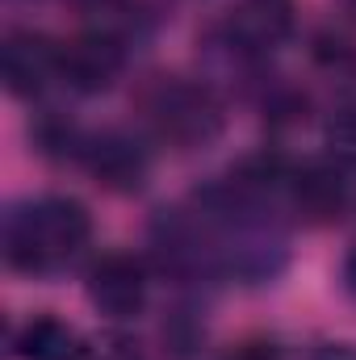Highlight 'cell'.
Masks as SVG:
<instances>
[{"mask_svg": "<svg viewBox=\"0 0 356 360\" xmlns=\"http://www.w3.org/2000/svg\"><path fill=\"white\" fill-rule=\"evenodd\" d=\"M293 4L289 0H243L231 17V30L243 46H272L289 34Z\"/></svg>", "mask_w": 356, "mask_h": 360, "instance_id": "cell-8", "label": "cell"}, {"mask_svg": "<svg viewBox=\"0 0 356 360\" xmlns=\"http://www.w3.org/2000/svg\"><path fill=\"white\" fill-rule=\"evenodd\" d=\"M80 160L105 188H139V180L147 172L143 151L126 134H101V139L80 143Z\"/></svg>", "mask_w": 356, "mask_h": 360, "instance_id": "cell-6", "label": "cell"}, {"mask_svg": "<svg viewBox=\"0 0 356 360\" xmlns=\"http://www.w3.org/2000/svg\"><path fill=\"white\" fill-rule=\"evenodd\" d=\"M344 272H348V281H352V289H356V252L348 256V269H344Z\"/></svg>", "mask_w": 356, "mask_h": 360, "instance_id": "cell-12", "label": "cell"}, {"mask_svg": "<svg viewBox=\"0 0 356 360\" xmlns=\"http://www.w3.org/2000/svg\"><path fill=\"white\" fill-rule=\"evenodd\" d=\"M89 210L76 197H42L8 218V264L25 272L51 269L89 243Z\"/></svg>", "mask_w": 356, "mask_h": 360, "instance_id": "cell-1", "label": "cell"}, {"mask_svg": "<svg viewBox=\"0 0 356 360\" xmlns=\"http://www.w3.org/2000/svg\"><path fill=\"white\" fill-rule=\"evenodd\" d=\"M222 360H276V348L272 344H239L231 356H222Z\"/></svg>", "mask_w": 356, "mask_h": 360, "instance_id": "cell-11", "label": "cell"}, {"mask_svg": "<svg viewBox=\"0 0 356 360\" xmlns=\"http://www.w3.org/2000/svg\"><path fill=\"white\" fill-rule=\"evenodd\" d=\"M352 4H356V0H352Z\"/></svg>", "mask_w": 356, "mask_h": 360, "instance_id": "cell-14", "label": "cell"}, {"mask_svg": "<svg viewBox=\"0 0 356 360\" xmlns=\"http://www.w3.org/2000/svg\"><path fill=\"white\" fill-rule=\"evenodd\" d=\"M89 297L113 319H130L147 297V272L134 256H105L89 272Z\"/></svg>", "mask_w": 356, "mask_h": 360, "instance_id": "cell-5", "label": "cell"}, {"mask_svg": "<svg viewBox=\"0 0 356 360\" xmlns=\"http://www.w3.org/2000/svg\"><path fill=\"white\" fill-rule=\"evenodd\" d=\"M327 147L340 168H356V101L340 105L327 122Z\"/></svg>", "mask_w": 356, "mask_h": 360, "instance_id": "cell-10", "label": "cell"}, {"mask_svg": "<svg viewBox=\"0 0 356 360\" xmlns=\"http://www.w3.org/2000/svg\"><path fill=\"white\" fill-rule=\"evenodd\" d=\"M84 4H101V0H84Z\"/></svg>", "mask_w": 356, "mask_h": 360, "instance_id": "cell-13", "label": "cell"}, {"mask_svg": "<svg viewBox=\"0 0 356 360\" xmlns=\"http://www.w3.org/2000/svg\"><path fill=\"white\" fill-rule=\"evenodd\" d=\"M293 205L310 218V222H327L344 210L348 201V184H344V172L340 164H306L293 172Z\"/></svg>", "mask_w": 356, "mask_h": 360, "instance_id": "cell-7", "label": "cell"}, {"mask_svg": "<svg viewBox=\"0 0 356 360\" xmlns=\"http://www.w3.org/2000/svg\"><path fill=\"white\" fill-rule=\"evenodd\" d=\"M122 72V42L109 34H80L59 55V76L76 92H101Z\"/></svg>", "mask_w": 356, "mask_h": 360, "instance_id": "cell-4", "label": "cell"}, {"mask_svg": "<svg viewBox=\"0 0 356 360\" xmlns=\"http://www.w3.org/2000/svg\"><path fill=\"white\" fill-rule=\"evenodd\" d=\"M151 117L155 130L177 143H197L218 130V105L197 84H164L151 101Z\"/></svg>", "mask_w": 356, "mask_h": 360, "instance_id": "cell-2", "label": "cell"}, {"mask_svg": "<svg viewBox=\"0 0 356 360\" xmlns=\"http://www.w3.org/2000/svg\"><path fill=\"white\" fill-rule=\"evenodd\" d=\"M17 352L25 360H76L80 356V335L68 323L38 314L17 331Z\"/></svg>", "mask_w": 356, "mask_h": 360, "instance_id": "cell-9", "label": "cell"}, {"mask_svg": "<svg viewBox=\"0 0 356 360\" xmlns=\"http://www.w3.org/2000/svg\"><path fill=\"white\" fill-rule=\"evenodd\" d=\"M59 55L63 46H55L46 34L34 30H17L4 42V84L17 96H34L51 76H59Z\"/></svg>", "mask_w": 356, "mask_h": 360, "instance_id": "cell-3", "label": "cell"}]
</instances>
